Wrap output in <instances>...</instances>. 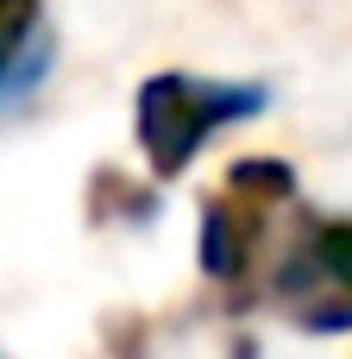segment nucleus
<instances>
[{"instance_id": "nucleus-1", "label": "nucleus", "mask_w": 352, "mask_h": 359, "mask_svg": "<svg viewBox=\"0 0 352 359\" xmlns=\"http://www.w3.org/2000/svg\"><path fill=\"white\" fill-rule=\"evenodd\" d=\"M258 107H265L258 82H214V76L170 69V76H151L139 88L132 133H139V151H145L151 177H183L214 133H227L233 120H252Z\"/></svg>"}, {"instance_id": "nucleus-2", "label": "nucleus", "mask_w": 352, "mask_h": 359, "mask_svg": "<svg viewBox=\"0 0 352 359\" xmlns=\"http://www.w3.org/2000/svg\"><path fill=\"white\" fill-rule=\"evenodd\" d=\"M277 303L315 328H352V221H309L277 265Z\"/></svg>"}, {"instance_id": "nucleus-3", "label": "nucleus", "mask_w": 352, "mask_h": 359, "mask_svg": "<svg viewBox=\"0 0 352 359\" xmlns=\"http://www.w3.org/2000/svg\"><path fill=\"white\" fill-rule=\"evenodd\" d=\"M258 233H265V208H252V202H239V196H208L202 202V227H195V259H202V271L214 278V284H233L246 265H252V252H258Z\"/></svg>"}, {"instance_id": "nucleus-4", "label": "nucleus", "mask_w": 352, "mask_h": 359, "mask_svg": "<svg viewBox=\"0 0 352 359\" xmlns=\"http://www.w3.org/2000/svg\"><path fill=\"white\" fill-rule=\"evenodd\" d=\"M50 63L44 0H0V107L19 101Z\"/></svg>"}, {"instance_id": "nucleus-5", "label": "nucleus", "mask_w": 352, "mask_h": 359, "mask_svg": "<svg viewBox=\"0 0 352 359\" xmlns=\"http://www.w3.org/2000/svg\"><path fill=\"white\" fill-rule=\"evenodd\" d=\"M227 196H239V202H252V208H271V202H290V196H296V177H290V164H277V158H239V164L227 170Z\"/></svg>"}, {"instance_id": "nucleus-6", "label": "nucleus", "mask_w": 352, "mask_h": 359, "mask_svg": "<svg viewBox=\"0 0 352 359\" xmlns=\"http://www.w3.org/2000/svg\"><path fill=\"white\" fill-rule=\"evenodd\" d=\"M94 189H107V202H94L101 221H151V215H157V196L139 189V183H126V177H113V170H101Z\"/></svg>"}]
</instances>
